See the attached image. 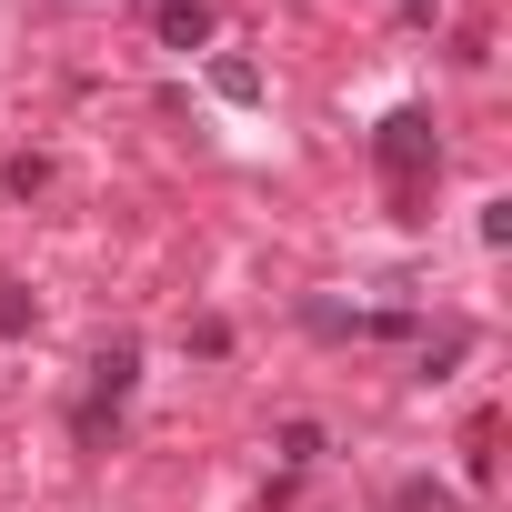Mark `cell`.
I'll return each mask as SVG.
<instances>
[{
	"label": "cell",
	"mask_w": 512,
	"mask_h": 512,
	"mask_svg": "<svg viewBox=\"0 0 512 512\" xmlns=\"http://www.w3.org/2000/svg\"><path fill=\"white\" fill-rule=\"evenodd\" d=\"M131 382H141V352H131V342H111V352L91 362V402H81V442H101V432H111V412L131 402Z\"/></svg>",
	"instance_id": "obj_2"
},
{
	"label": "cell",
	"mask_w": 512,
	"mask_h": 512,
	"mask_svg": "<svg viewBox=\"0 0 512 512\" xmlns=\"http://www.w3.org/2000/svg\"><path fill=\"white\" fill-rule=\"evenodd\" d=\"M151 31H161L171 51H201V41H211V11H201V0H151Z\"/></svg>",
	"instance_id": "obj_3"
},
{
	"label": "cell",
	"mask_w": 512,
	"mask_h": 512,
	"mask_svg": "<svg viewBox=\"0 0 512 512\" xmlns=\"http://www.w3.org/2000/svg\"><path fill=\"white\" fill-rule=\"evenodd\" d=\"M0 332H31V302H21L11 282H0Z\"/></svg>",
	"instance_id": "obj_8"
},
{
	"label": "cell",
	"mask_w": 512,
	"mask_h": 512,
	"mask_svg": "<svg viewBox=\"0 0 512 512\" xmlns=\"http://www.w3.org/2000/svg\"><path fill=\"white\" fill-rule=\"evenodd\" d=\"M0 181H11V191L31 201V191H51V161H41V151H21V161H11V171H0Z\"/></svg>",
	"instance_id": "obj_6"
},
{
	"label": "cell",
	"mask_w": 512,
	"mask_h": 512,
	"mask_svg": "<svg viewBox=\"0 0 512 512\" xmlns=\"http://www.w3.org/2000/svg\"><path fill=\"white\" fill-rule=\"evenodd\" d=\"M282 462H322V422H282Z\"/></svg>",
	"instance_id": "obj_7"
},
{
	"label": "cell",
	"mask_w": 512,
	"mask_h": 512,
	"mask_svg": "<svg viewBox=\"0 0 512 512\" xmlns=\"http://www.w3.org/2000/svg\"><path fill=\"white\" fill-rule=\"evenodd\" d=\"M211 91L221 101H262V71H251V61H211Z\"/></svg>",
	"instance_id": "obj_4"
},
{
	"label": "cell",
	"mask_w": 512,
	"mask_h": 512,
	"mask_svg": "<svg viewBox=\"0 0 512 512\" xmlns=\"http://www.w3.org/2000/svg\"><path fill=\"white\" fill-rule=\"evenodd\" d=\"M372 151H382V181H392V201H412V191H422V171L442 161V151H432V111H392Z\"/></svg>",
	"instance_id": "obj_1"
},
{
	"label": "cell",
	"mask_w": 512,
	"mask_h": 512,
	"mask_svg": "<svg viewBox=\"0 0 512 512\" xmlns=\"http://www.w3.org/2000/svg\"><path fill=\"white\" fill-rule=\"evenodd\" d=\"M392 512H462V502H452L442 482H402V492H392Z\"/></svg>",
	"instance_id": "obj_5"
}]
</instances>
